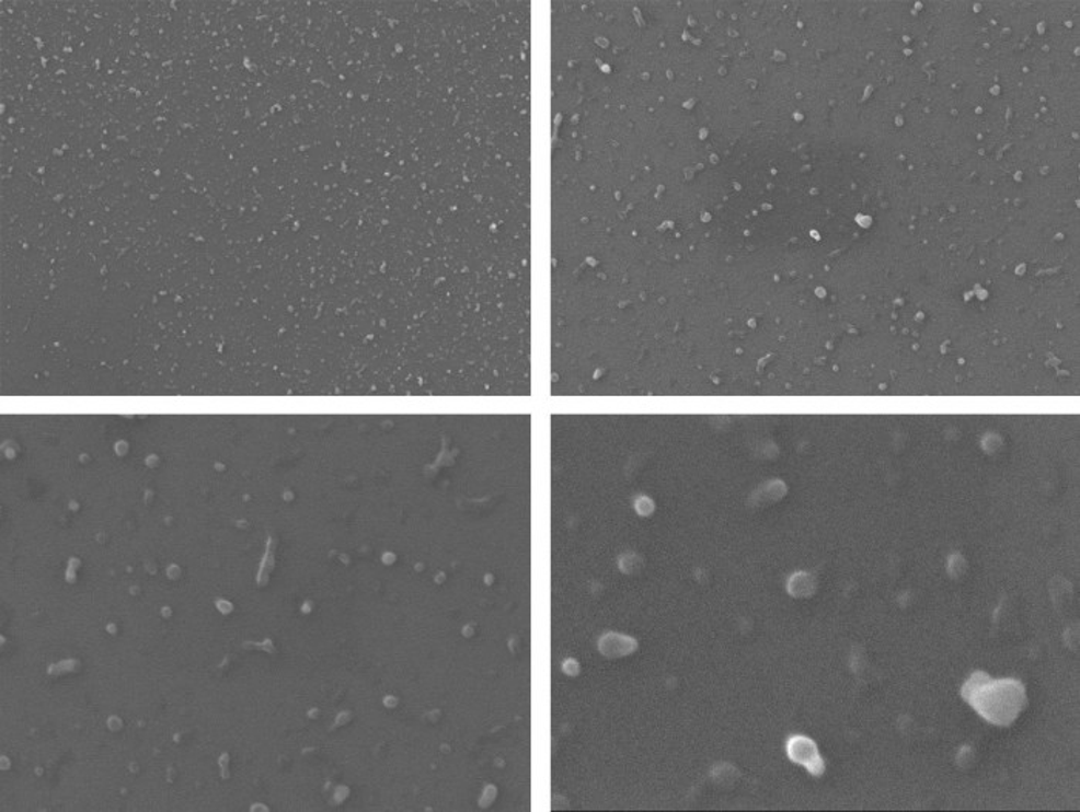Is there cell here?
<instances>
[{
	"mask_svg": "<svg viewBox=\"0 0 1080 812\" xmlns=\"http://www.w3.org/2000/svg\"><path fill=\"white\" fill-rule=\"evenodd\" d=\"M789 755H791L792 761L806 766L815 776H819L823 773V768H825L822 757L817 753V747H815L809 739H792L789 742Z\"/></svg>",
	"mask_w": 1080,
	"mask_h": 812,
	"instance_id": "7a4b0ae2",
	"label": "cell"
},
{
	"mask_svg": "<svg viewBox=\"0 0 1080 812\" xmlns=\"http://www.w3.org/2000/svg\"><path fill=\"white\" fill-rule=\"evenodd\" d=\"M962 695L984 719L997 727H1010L1026 705L1021 682L992 680L984 672H977L968 680Z\"/></svg>",
	"mask_w": 1080,
	"mask_h": 812,
	"instance_id": "6da1fadb",
	"label": "cell"
}]
</instances>
